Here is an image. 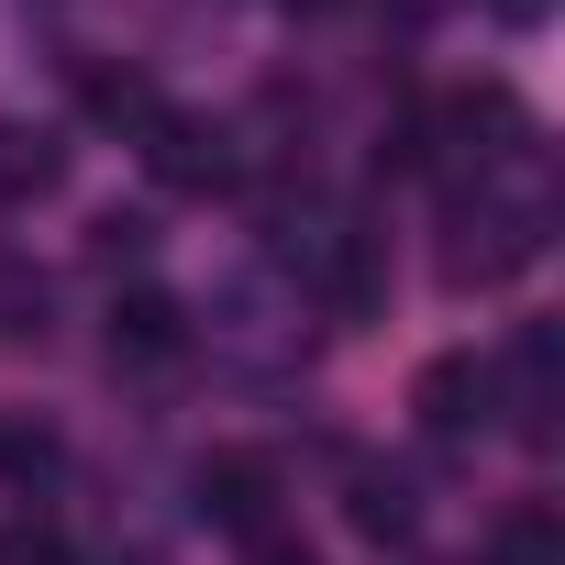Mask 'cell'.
<instances>
[{"label":"cell","mask_w":565,"mask_h":565,"mask_svg":"<svg viewBox=\"0 0 565 565\" xmlns=\"http://www.w3.org/2000/svg\"><path fill=\"white\" fill-rule=\"evenodd\" d=\"M455 12H466V0H377L388 34H433V23H455Z\"/></svg>","instance_id":"4fadbf2b"},{"label":"cell","mask_w":565,"mask_h":565,"mask_svg":"<svg viewBox=\"0 0 565 565\" xmlns=\"http://www.w3.org/2000/svg\"><path fill=\"white\" fill-rule=\"evenodd\" d=\"M78 111H89L100 134H145L167 100H156V78H145V67H111V56H100V67H78Z\"/></svg>","instance_id":"9c48e42d"},{"label":"cell","mask_w":565,"mask_h":565,"mask_svg":"<svg viewBox=\"0 0 565 565\" xmlns=\"http://www.w3.org/2000/svg\"><path fill=\"white\" fill-rule=\"evenodd\" d=\"M167 355H189V311L167 289H122L111 300V366H167Z\"/></svg>","instance_id":"ba28073f"},{"label":"cell","mask_w":565,"mask_h":565,"mask_svg":"<svg viewBox=\"0 0 565 565\" xmlns=\"http://www.w3.org/2000/svg\"><path fill=\"white\" fill-rule=\"evenodd\" d=\"M344 521H355L366 543H411V532H422V499H411V477H399L388 455H344Z\"/></svg>","instance_id":"8992f818"},{"label":"cell","mask_w":565,"mask_h":565,"mask_svg":"<svg viewBox=\"0 0 565 565\" xmlns=\"http://www.w3.org/2000/svg\"><path fill=\"white\" fill-rule=\"evenodd\" d=\"M0 477H12V488H45V477H56V433H45V422H0Z\"/></svg>","instance_id":"8fae6325"},{"label":"cell","mask_w":565,"mask_h":565,"mask_svg":"<svg viewBox=\"0 0 565 565\" xmlns=\"http://www.w3.org/2000/svg\"><path fill=\"white\" fill-rule=\"evenodd\" d=\"M67 189V134L56 122H0V211H34Z\"/></svg>","instance_id":"52a82bcc"},{"label":"cell","mask_w":565,"mask_h":565,"mask_svg":"<svg viewBox=\"0 0 565 565\" xmlns=\"http://www.w3.org/2000/svg\"><path fill=\"white\" fill-rule=\"evenodd\" d=\"M499 12H510V23H543V12H554V0H499Z\"/></svg>","instance_id":"9a60e30c"},{"label":"cell","mask_w":565,"mask_h":565,"mask_svg":"<svg viewBox=\"0 0 565 565\" xmlns=\"http://www.w3.org/2000/svg\"><path fill=\"white\" fill-rule=\"evenodd\" d=\"M411 422H422L433 444H477V433L499 422V411H488V355H466V344L433 355V366L411 377Z\"/></svg>","instance_id":"277c9868"},{"label":"cell","mask_w":565,"mask_h":565,"mask_svg":"<svg viewBox=\"0 0 565 565\" xmlns=\"http://www.w3.org/2000/svg\"><path fill=\"white\" fill-rule=\"evenodd\" d=\"M244 134L233 122H211V111H156L145 134H134V156H145V178L167 189V200H222L233 178H244V156H233Z\"/></svg>","instance_id":"3957f363"},{"label":"cell","mask_w":565,"mask_h":565,"mask_svg":"<svg viewBox=\"0 0 565 565\" xmlns=\"http://www.w3.org/2000/svg\"><path fill=\"white\" fill-rule=\"evenodd\" d=\"M300 333H311V300H300L266 255L222 266L211 289H200V322H189V344H211V355H222V366H244V377L300 366Z\"/></svg>","instance_id":"6da1fadb"},{"label":"cell","mask_w":565,"mask_h":565,"mask_svg":"<svg viewBox=\"0 0 565 565\" xmlns=\"http://www.w3.org/2000/svg\"><path fill=\"white\" fill-rule=\"evenodd\" d=\"M89 255H100V266H145V255H156V211H100V222H89Z\"/></svg>","instance_id":"7c38bea8"},{"label":"cell","mask_w":565,"mask_h":565,"mask_svg":"<svg viewBox=\"0 0 565 565\" xmlns=\"http://www.w3.org/2000/svg\"><path fill=\"white\" fill-rule=\"evenodd\" d=\"M543 222H554L543 189H510V178L455 189V200H444V244H433L444 289H455V300H466V289H510V277L543 255Z\"/></svg>","instance_id":"7a4b0ae2"},{"label":"cell","mask_w":565,"mask_h":565,"mask_svg":"<svg viewBox=\"0 0 565 565\" xmlns=\"http://www.w3.org/2000/svg\"><path fill=\"white\" fill-rule=\"evenodd\" d=\"M200 521L211 532H233V543H255V532H277V455H211L200 466Z\"/></svg>","instance_id":"5b68a950"},{"label":"cell","mask_w":565,"mask_h":565,"mask_svg":"<svg viewBox=\"0 0 565 565\" xmlns=\"http://www.w3.org/2000/svg\"><path fill=\"white\" fill-rule=\"evenodd\" d=\"M488 565H565V510L554 499H521L488 521Z\"/></svg>","instance_id":"30bf717a"},{"label":"cell","mask_w":565,"mask_h":565,"mask_svg":"<svg viewBox=\"0 0 565 565\" xmlns=\"http://www.w3.org/2000/svg\"><path fill=\"white\" fill-rule=\"evenodd\" d=\"M277 12H289V23H322V12H344V0H277Z\"/></svg>","instance_id":"5bb4252c"}]
</instances>
